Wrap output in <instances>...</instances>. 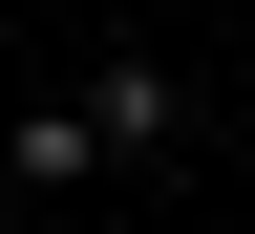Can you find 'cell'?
<instances>
[{
    "label": "cell",
    "mask_w": 255,
    "mask_h": 234,
    "mask_svg": "<svg viewBox=\"0 0 255 234\" xmlns=\"http://www.w3.org/2000/svg\"><path fill=\"white\" fill-rule=\"evenodd\" d=\"M107 171V128H85V85H64V107H21V192H85Z\"/></svg>",
    "instance_id": "cell-2"
},
{
    "label": "cell",
    "mask_w": 255,
    "mask_h": 234,
    "mask_svg": "<svg viewBox=\"0 0 255 234\" xmlns=\"http://www.w3.org/2000/svg\"><path fill=\"white\" fill-rule=\"evenodd\" d=\"M85 128H107L128 171H149V149L191 128V64H149V43H128V64H85Z\"/></svg>",
    "instance_id": "cell-1"
},
{
    "label": "cell",
    "mask_w": 255,
    "mask_h": 234,
    "mask_svg": "<svg viewBox=\"0 0 255 234\" xmlns=\"http://www.w3.org/2000/svg\"><path fill=\"white\" fill-rule=\"evenodd\" d=\"M107 234H149V213H107Z\"/></svg>",
    "instance_id": "cell-3"
}]
</instances>
